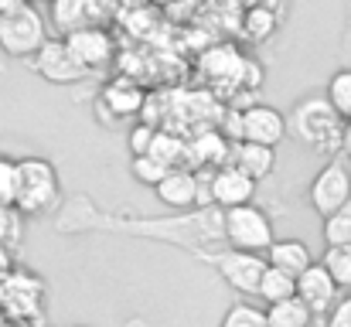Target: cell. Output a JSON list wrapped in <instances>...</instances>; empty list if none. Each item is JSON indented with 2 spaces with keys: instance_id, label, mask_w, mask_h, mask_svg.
Listing matches in <instances>:
<instances>
[{
  "instance_id": "obj_1",
  "label": "cell",
  "mask_w": 351,
  "mask_h": 327,
  "mask_svg": "<svg viewBox=\"0 0 351 327\" xmlns=\"http://www.w3.org/2000/svg\"><path fill=\"white\" fill-rule=\"evenodd\" d=\"M58 232H123V235H140V239H154V242H167L188 256H202V252H215L226 249V235H222V208L205 205L195 212H178L174 218H123L110 215L103 208H96L89 198H72L62 215L55 221Z\"/></svg>"
},
{
  "instance_id": "obj_2",
  "label": "cell",
  "mask_w": 351,
  "mask_h": 327,
  "mask_svg": "<svg viewBox=\"0 0 351 327\" xmlns=\"http://www.w3.org/2000/svg\"><path fill=\"white\" fill-rule=\"evenodd\" d=\"M287 126H290L293 140L304 143L314 154L338 157L341 147H348V119L328 103V96H304V99H297L293 109H290V116H287Z\"/></svg>"
},
{
  "instance_id": "obj_3",
  "label": "cell",
  "mask_w": 351,
  "mask_h": 327,
  "mask_svg": "<svg viewBox=\"0 0 351 327\" xmlns=\"http://www.w3.org/2000/svg\"><path fill=\"white\" fill-rule=\"evenodd\" d=\"M58 202H62V178L55 164L45 157H21L14 208L24 218H48L58 212Z\"/></svg>"
},
{
  "instance_id": "obj_4",
  "label": "cell",
  "mask_w": 351,
  "mask_h": 327,
  "mask_svg": "<svg viewBox=\"0 0 351 327\" xmlns=\"http://www.w3.org/2000/svg\"><path fill=\"white\" fill-rule=\"evenodd\" d=\"M0 314L17 324H38L45 317V280L34 269H10L0 276Z\"/></svg>"
},
{
  "instance_id": "obj_5",
  "label": "cell",
  "mask_w": 351,
  "mask_h": 327,
  "mask_svg": "<svg viewBox=\"0 0 351 327\" xmlns=\"http://www.w3.org/2000/svg\"><path fill=\"white\" fill-rule=\"evenodd\" d=\"M222 235H226V245L229 249L259 252V256H266V249L276 242L273 218L266 215L256 202L239 205V208H226L222 212Z\"/></svg>"
},
{
  "instance_id": "obj_6",
  "label": "cell",
  "mask_w": 351,
  "mask_h": 327,
  "mask_svg": "<svg viewBox=\"0 0 351 327\" xmlns=\"http://www.w3.org/2000/svg\"><path fill=\"white\" fill-rule=\"evenodd\" d=\"M48 41L45 17L34 10V3H17L10 14L0 17V51L7 58H34L41 45Z\"/></svg>"
},
{
  "instance_id": "obj_7",
  "label": "cell",
  "mask_w": 351,
  "mask_h": 327,
  "mask_svg": "<svg viewBox=\"0 0 351 327\" xmlns=\"http://www.w3.org/2000/svg\"><path fill=\"white\" fill-rule=\"evenodd\" d=\"M198 263L212 266L222 283H229L239 297H256L259 290V280L266 273V256L259 252H242V249H215V252H202Z\"/></svg>"
},
{
  "instance_id": "obj_8",
  "label": "cell",
  "mask_w": 351,
  "mask_h": 327,
  "mask_svg": "<svg viewBox=\"0 0 351 327\" xmlns=\"http://www.w3.org/2000/svg\"><path fill=\"white\" fill-rule=\"evenodd\" d=\"M307 202L321 218H328L351 202V167L341 157H331L314 174V181L307 184Z\"/></svg>"
},
{
  "instance_id": "obj_9",
  "label": "cell",
  "mask_w": 351,
  "mask_h": 327,
  "mask_svg": "<svg viewBox=\"0 0 351 327\" xmlns=\"http://www.w3.org/2000/svg\"><path fill=\"white\" fill-rule=\"evenodd\" d=\"M157 202L171 212H195L212 205L208 202V178H202L191 167H174L157 188H154Z\"/></svg>"
},
{
  "instance_id": "obj_10",
  "label": "cell",
  "mask_w": 351,
  "mask_h": 327,
  "mask_svg": "<svg viewBox=\"0 0 351 327\" xmlns=\"http://www.w3.org/2000/svg\"><path fill=\"white\" fill-rule=\"evenodd\" d=\"M65 48L72 51V58L93 75V72H103L110 62H113V55H117V41H113V34L103 27V24H93V27H75V31H69L65 38Z\"/></svg>"
},
{
  "instance_id": "obj_11",
  "label": "cell",
  "mask_w": 351,
  "mask_h": 327,
  "mask_svg": "<svg viewBox=\"0 0 351 327\" xmlns=\"http://www.w3.org/2000/svg\"><path fill=\"white\" fill-rule=\"evenodd\" d=\"M290 126H287V116L276 106H266V103H256L249 109H239V130H235V140H249V143H263V147H280L287 140Z\"/></svg>"
},
{
  "instance_id": "obj_12",
  "label": "cell",
  "mask_w": 351,
  "mask_h": 327,
  "mask_svg": "<svg viewBox=\"0 0 351 327\" xmlns=\"http://www.w3.org/2000/svg\"><path fill=\"white\" fill-rule=\"evenodd\" d=\"M31 69L48 82V86H75V82H82L89 72L72 58V51L65 48V41L62 38H48L45 45H41V51L31 58Z\"/></svg>"
},
{
  "instance_id": "obj_13",
  "label": "cell",
  "mask_w": 351,
  "mask_h": 327,
  "mask_svg": "<svg viewBox=\"0 0 351 327\" xmlns=\"http://www.w3.org/2000/svg\"><path fill=\"white\" fill-rule=\"evenodd\" d=\"M252 198H256V181L245 171H239L235 164H226L208 174V202L215 208H222V212L239 208V205H249Z\"/></svg>"
},
{
  "instance_id": "obj_14",
  "label": "cell",
  "mask_w": 351,
  "mask_h": 327,
  "mask_svg": "<svg viewBox=\"0 0 351 327\" xmlns=\"http://www.w3.org/2000/svg\"><path fill=\"white\" fill-rule=\"evenodd\" d=\"M297 297L311 307L314 317H328L331 307L341 300V287L331 280V273L321 266V259L314 266H307L300 276H297Z\"/></svg>"
},
{
  "instance_id": "obj_15",
  "label": "cell",
  "mask_w": 351,
  "mask_h": 327,
  "mask_svg": "<svg viewBox=\"0 0 351 327\" xmlns=\"http://www.w3.org/2000/svg\"><path fill=\"white\" fill-rule=\"evenodd\" d=\"M113 14V0H51V21L62 34L75 27L103 24Z\"/></svg>"
},
{
  "instance_id": "obj_16",
  "label": "cell",
  "mask_w": 351,
  "mask_h": 327,
  "mask_svg": "<svg viewBox=\"0 0 351 327\" xmlns=\"http://www.w3.org/2000/svg\"><path fill=\"white\" fill-rule=\"evenodd\" d=\"M239 171H245L256 184L266 181L273 171H276V150L273 147H263V143H249V140H235L232 143V160Z\"/></svg>"
},
{
  "instance_id": "obj_17",
  "label": "cell",
  "mask_w": 351,
  "mask_h": 327,
  "mask_svg": "<svg viewBox=\"0 0 351 327\" xmlns=\"http://www.w3.org/2000/svg\"><path fill=\"white\" fill-rule=\"evenodd\" d=\"M266 263L276 266V269H283V273H290V276H300L317 259H314V252H311V245L304 239H276L266 249Z\"/></svg>"
},
{
  "instance_id": "obj_18",
  "label": "cell",
  "mask_w": 351,
  "mask_h": 327,
  "mask_svg": "<svg viewBox=\"0 0 351 327\" xmlns=\"http://www.w3.org/2000/svg\"><path fill=\"white\" fill-rule=\"evenodd\" d=\"M232 160L226 133H202L191 140V171H219Z\"/></svg>"
},
{
  "instance_id": "obj_19",
  "label": "cell",
  "mask_w": 351,
  "mask_h": 327,
  "mask_svg": "<svg viewBox=\"0 0 351 327\" xmlns=\"http://www.w3.org/2000/svg\"><path fill=\"white\" fill-rule=\"evenodd\" d=\"M103 103H106V109H117L113 119H119V116H136L140 106H143V93H140L136 82L117 79V82H106L103 86Z\"/></svg>"
},
{
  "instance_id": "obj_20",
  "label": "cell",
  "mask_w": 351,
  "mask_h": 327,
  "mask_svg": "<svg viewBox=\"0 0 351 327\" xmlns=\"http://www.w3.org/2000/svg\"><path fill=\"white\" fill-rule=\"evenodd\" d=\"M150 154H154L157 160H164L167 167H191V143H188L184 136H178V133L157 130Z\"/></svg>"
},
{
  "instance_id": "obj_21",
  "label": "cell",
  "mask_w": 351,
  "mask_h": 327,
  "mask_svg": "<svg viewBox=\"0 0 351 327\" xmlns=\"http://www.w3.org/2000/svg\"><path fill=\"white\" fill-rule=\"evenodd\" d=\"M256 297H259L266 307H269V304H280V300H290V297H297V276H290V273H283V269H276V266L266 263V273H263V280H259Z\"/></svg>"
},
{
  "instance_id": "obj_22",
  "label": "cell",
  "mask_w": 351,
  "mask_h": 327,
  "mask_svg": "<svg viewBox=\"0 0 351 327\" xmlns=\"http://www.w3.org/2000/svg\"><path fill=\"white\" fill-rule=\"evenodd\" d=\"M266 324L269 327H311L314 324V314H311V307L300 297H290V300H280V304H269L266 307Z\"/></svg>"
},
{
  "instance_id": "obj_23",
  "label": "cell",
  "mask_w": 351,
  "mask_h": 327,
  "mask_svg": "<svg viewBox=\"0 0 351 327\" xmlns=\"http://www.w3.org/2000/svg\"><path fill=\"white\" fill-rule=\"evenodd\" d=\"M171 171H174V167H167V164L157 160L154 154H136V157H130V174H133V181H140V184H147V188H157Z\"/></svg>"
},
{
  "instance_id": "obj_24",
  "label": "cell",
  "mask_w": 351,
  "mask_h": 327,
  "mask_svg": "<svg viewBox=\"0 0 351 327\" xmlns=\"http://www.w3.org/2000/svg\"><path fill=\"white\" fill-rule=\"evenodd\" d=\"M321 266L331 273V280L341 290H351V245H328L321 256Z\"/></svg>"
},
{
  "instance_id": "obj_25",
  "label": "cell",
  "mask_w": 351,
  "mask_h": 327,
  "mask_svg": "<svg viewBox=\"0 0 351 327\" xmlns=\"http://www.w3.org/2000/svg\"><path fill=\"white\" fill-rule=\"evenodd\" d=\"M219 327H269L266 324V307H256V304L235 300L232 307L222 314Z\"/></svg>"
},
{
  "instance_id": "obj_26",
  "label": "cell",
  "mask_w": 351,
  "mask_h": 327,
  "mask_svg": "<svg viewBox=\"0 0 351 327\" xmlns=\"http://www.w3.org/2000/svg\"><path fill=\"white\" fill-rule=\"evenodd\" d=\"M324 96H328V103L338 109L345 119H351V69H338V72L328 79Z\"/></svg>"
},
{
  "instance_id": "obj_27",
  "label": "cell",
  "mask_w": 351,
  "mask_h": 327,
  "mask_svg": "<svg viewBox=\"0 0 351 327\" xmlns=\"http://www.w3.org/2000/svg\"><path fill=\"white\" fill-rule=\"evenodd\" d=\"M321 235H324L328 245H351V202L345 208H338V212H331L324 218Z\"/></svg>"
},
{
  "instance_id": "obj_28",
  "label": "cell",
  "mask_w": 351,
  "mask_h": 327,
  "mask_svg": "<svg viewBox=\"0 0 351 327\" xmlns=\"http://www.w3.org/2000/svg\"><path fill=\"white\" fill-rule=\"evenodd\" d=\"M273 27H276V17H273L266 7L249 10V17H245V34H249L252 41H266V38L273 34Z\"/></svg>"
},
{
  "instance_id": "obj_29",
  "label": "cell",
  "mask_w": 351,
  "mask_h": 327,
  "mask_svg": "<svg viewBox=\"0 0 351 327\" xmlns=\"http://www.w3.org/2000/svg\"><path fill=\"white\" fill-rule=\"evenodd\" d=\"M21 218H24V215H21L14 205L0 208V249L17 245V239H21Z\"/></svg>"
},
{
  "instance_id": "obj_30",
  "label": "cell",
  "mask_w": 351,
  "mask_h": 327,
  "mask_svg": "<svg viewBox=\"0 0 351 327\" xmlns=\"http://www.w3.org/2000/svg\"><path fill=\"white\" fill-rule=\"evenodd\" d=\"M14 195H17V160L0 157V208L14 205Z\"/></svg>"
},
{
  "instance_id": "obj_31",
  "label": "cell",
  "mask_w": 351,
  "mask_h": 327,
  "mask_svg": "<svg viewBox=\"0 0 351 327\" xmlns=\"http://www.w3.org/2000/svg\"><path fill=\"white\" fill-rule=\"evenodd\" d=\"M154 136H157V130H154L150 123H136V126L130 130V136H126L130 157H136V154H150V147H154Z\"/></svg>"
},
{
  "instance_id": "obj_32",
  "label": "cell",
  "mask_w": 351,
  "mask_h": 327,
  "mask_svg": "<svg viewBox=\"0 0 351 327\" xmlns=\"http://www.w3.org/2000/svg\"><path fill=\"white\" fill-rule=\"evenodd\" d=\"M324 327H351V297H341L331 314L324 317Z\"/></svg>"
},
{
  "instance_id": "obj_33",
  "label": "cell",
  "mask_w": 351,
  "mask_h": 327,
  "mask_svg": "<svg viewBox=\"0 0 351 327\" xmlns=\"http://www.w3.org/2000/svg\"><path fill=\"white\" fill-rule=\"evenodd\" d=\"M17 3H24V0H0V17H3V14H10Z\"/></svg>"
},
{
  "instance_id": "obj_34",
  "label": "cell",
  "mask_w": 351,
  "mask_h": 327,
  "mask_svg": "<svg viewBox=\"0 0 351 327\" xmlns=\"http://www.w3.org/2000/svg\"><path fill=\"white\" fill-rule=\"evenodd\" d=\"M0 327H27V324H17V321H3Z\"/></svg>"
},
{
  "instance_id": "obj_35",
  "label": "cell",
  "mask_w": 351,
  "mask_h": 327,
  "mask_svg": "<svg viewBox=\"0 0 351 327\" xmlns=\"http://www.w3.org/2000/svg\"><path fill=\"white\" fill-rule=\"evenodd\" d=\"M348 143H351V119H348Z\"/></svg>"
},
{
  "instance_id": "obj_36",
  "label": "cell",
  "mask_w": 351,
  "mask_h": 327,
  "mask_svg": "<svg viewBox=\"0 0 351 327\" xmlns=\"http://www.w3.org/2000/svg\"><path fill=\"white\" fill-rule=\"evenodd\" d=\"M3 321H7V317H3V314H0V324H3Z\"/></svg>"
},
{
  "instance_id": "obj_37",
  "label": "cell",
  "mask_w": 351,
  "mask_h": 327,
  "mask_svg": "<svg viewBox=\"0 0 351 327\" xmlns=\"http://www.w3.org/2000/svg\"><path fill=\"white\" fill-rule=\"evenodd\" d=\"M133 3H147V0H133Z\"/></svg>"
},
{
  "instance_id": "obj_38",
  "label": "cell",
  "mask_w": 351,
  "mask_h": 327,
  "mask_svg": "<svg viewBox=\"0 0 351 327\" xmlns=\"http://www.w3.org/2000/svg\"><path fill=\"white\" fill-rule=\"evenodd\" d=\"M75 327H86V324H75Z\"/></svg>"
},
{
  "instance_id": "obj_39",
  "label": "cell",
  "mask_w": 351,
  "mask_h": 327,
  "mask_svg": "<svg viewBox=\"0 0 351 327\" xmlns=\"http://www.w3.org/2000/svg\"><path fill=\"white\" fill-rule=\"evenodd\" d=\"M348 154H351V143H348Z\"/></svg>"
},
{
  "instance_id": "obj_40",
  "label": "cell",
  "mask_w": 351,
  "mask_h": 327,
  "mask_svg": "<svg viewBox=\"0 0 351 327\" xmlns=\"http://www.w3.org/2000/svg\"><path fill=\"white\" fill-rule=\"evenodd\" d=\"M24 3H31V0H24Z\"/></svg>"
},
{
  "instance_id": "obj_41",
  "label": "cell",
  "mask_w": 351,
  "mask_h": 327,
  "mask_svg": "<svg viewBox=\"0 0 351 327\" xmlns=\"http://www.w3.org/2000/svg\"><path fill=\"white\" fill-rule=\"evenodd\" d=\"M348 297H351V290H348Z\"/></svg>"
}]
</instances>
